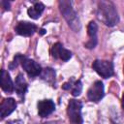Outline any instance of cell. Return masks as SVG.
<instances>
[{
  "label": "cell",
  "instance_id": "1",
  "mask_svg": "<svg viewBox=\"0 0 124 124\" xmlns=\"http://www.w3.org/2000/svg\"><path fill=\"white\" fill-rule=\"evenodd\" d=\"M96 16L107 26H114L119 21L116 8L110 1H100L98 3Z\"/></svg>",
  "mask_w": 124,
  "mask_h": 124
},
{
  "label": "cell",
  "instance_id": "2",
  "mask_svg": "<svg viewBox=\"0 0 124 124\" xmlns=\"http://www.w3.org/2000/svg\"><path fill=\"white\" fill-rule=\"evenodd\" d=\"M18 64H20L22 66L23 70L27 73V75L30 78H35L37 76H40L43 71L42 67L37 62H35L34 60H32L22 54H16L14 57V60L10 63L9 68L11 70H13L16 67H17Z\"/></svg>",
  "mask_w": 124,
  "mask_h": 124
},
{
  "label": "cell",
  "instance_id": "3",
  "mask_svg": "<svg viewBox=\"0 0 124 124\" xmlns=\"http://www.w3.org/2000/svg\"><path fill=\"white\" fill-rule=\"evenodd\" d=\"M59 9L61 14L63 15L64 18L68 22L69 26L76 32H78L80 30V22L78 19V16L74 10L72 6L71 1H66V0H61L58 2Z\"/></svg>",
  "mask_w": 124,
  "mask_h": 124
},
{
  "label": "cell",
  "instance_id": "4",
  "mask_svg": "<svg viewBox=\"0 0 124 124\" xmlns=\"http://www.w3.org/2000/svg\"><path fill=\"white\" fill-rule=\"evenodd\" d=\"M81 108H82V104L80 101H78L75 99L70 100L68 104V108H67V113H68L70 124H82L83 123V119L81 115Z\"/></svg>",
  "mask_w": 124,
  "mask_h": 124
},
{
  "label": "cell",
  "instance_id": "5",
  "mask_svg": "<svg viewBox=\"0 0 124 124\" xmlns=\"http://www.w3.org/2000/svg\"><path fill=\"white\" fill-rule=\"evenodd\" d=\"M92 68L99 76H101L104 78H108L111 77L114 73L113 64L110 61H107V60H99V59L95 60L92 63Z\"/></svg>",
  "mask_w": 124,
  "mask_h": 124
},
{
  "label": "cell",
  "instance_id": "6",
  "mask_svg": "<svg viewBox=\"0 0 124 124\" xmlns=\"http://www.w3.org/2000/svg\"><path fill=\"white\" fill-rule=\"evenodd\" d=\"M105 95V90H104V84L101 80H96L88 89L87 91V98L89 101L98 103L103 99Z\"/></svg>",
  "mask_w": 124,
  "mask_h": 124
},
{
  "label": "cell",
  "instance_id": "7",
  "mask_svg": "<svg viewBox=\"0 0 124 124\" xmlns=\"http://www.w3.org/2000/svg\"><path fill=\"white\" fill-rule=\"evenodd\" d=\"M52 57L55 59H60L62 61H68L72 57V52L68 49H66L61 43H55L50 49Z\"/></svg>",
  "mask_w": 124,
  "mask_h": 124
},
{
  "label": "cell",
  "instance_id": "8",
  "mask_svg": "<svg viewBox=\"0 0 124 124\" xmlns=\"http://www.w3.org/2000/svg\"><path fill=\"white\" fill-rule=\"evenodd\" d=\"M15 30L20 36L30 37L37 30V26L29 21H19L15 27Z\"/></svg>",
  "mask_w": 124,
  "mask_h": 124
},
{
  "label": "cell",
  "instance_id": "9",
  "mask_svg": "<svg viewBox=\"0 0 124 124\" xmlns=\"http://www.w3.org/2000/svg\"><path fill=\"white\" fill-rule=\"evenodd\" d=\"M38 114L41 117H46L51 114L55 109V105L52 100L46 99L38 102Z\"/></svg>",
  "mask_w": 124,
  "mask_h": 124
},
{
  "label": "cell",
  "instance_id": "10",
  "mask_svg": "<svg viewBox=\"0 0 124 124\" xmlns=\"http://www.w3.org/2000/svg\"><path fill=\"white\" fill-rule=\"evenodd\" d=\"M16 108V103L13 98H6L2 101L0 105V115L1 119H4L8 115H10Z\"/></svg>",
  "mask_w": 124,
  "mask_h": 124
},
{
  "label": "cell",
  "instance_id": "11",
  "mask_svg": "<svg viewBox=\"0 0 124 124\" xmlns=\"http://www.w3.org/2000/svg\"><path fill=\"white\" fill-rule=\"evenodd\" d=\"M97 31H98V26H97V23L95 21H90L88 26H87V34L89 36V41L87 43H85V47L87 48H94L97 45Z\"/></svg>",
  "mask_w": 124,
  "mask_h": 124
},
{
  "label": "cell",
  "instance_id": "12",
  "mask_svg": "<svg viewBox=\"0 0 124 124\" xmlns=\"http://www.w3.org/2000/svg\"><path fill=\"white\" fill-rule=\"evenodd\" d=\"M62 88L64 90H69L71 91V94L75 97L77 96H79L81 91H82V83L79 79L76 80L74 78H71L69 79V81L65 82L63 85H62Z\"/></svg>",
  "mask_w": 124,
  "mask_h": 124
},
{
  "label": "cell",
  "instance_id": "13",
  "mask_svg": "<svg viewBox=\"0 0 124 124\" xmlns=\"http://www.w3.org/2000/svg\"><path fill=\"white\" fill-rule=\"evenodd\" d=\"M27 88H28V85H27V82L25 81L23 75L18 74L17 77L16 78V81H15V91L20 99L24 98V95L27 91Z\"/></svg>",
  "mask_w": 124,
  "mask_h": 124
},
{
  "label": "cell",
  "instance_id": "14",
  "mask_svg": "<svg viewBox=\"0 0 124 124\" xmlns=\"http://www.w3.org/2000/svg\"><path fill=\"white\" fill-rule=\"evenodd\" d=\"M1 88L6 93H12L15 90V85L12 81V78L9 73L4 69L1 71Z\"/></svg>",
  "mask_w": 124,
  "mask_h": 124
},
{
  "label": "cell",
  "instance_id": "15",
  "mask_svg": "<svg viewBox=\"0 0 124 124\" xmlns=\"http://www.w3.org/2000/svg\"><path fill=\"white\" fill-rule=\"evenodd\" d=\"M45 10V5L41 2H35L32 7L27 10L28 16L33 19H38Z\"/></svg>",
  "mask_w": 124,
  "mask_h": 124
},
{
  "label": "cell",
  "instance_id": "16",
  "mask_svg": "<svg viewBox=\"0 0 124 124\" xmlns=\"http://www.w3.org/2000/svg\"><path fill=\"white\" fill-rule=\"evenodd\" d=\"M40 76H41L42 79H44L47 82H52L55 79V71L51 68H45V69H43Z\"/></svg>",
  "mask_w": 124,
  "mask_h": 124
},
{
  "label": "cell",
  "instance_id": "17",
  "mask_svg": "<svg viewBox=\"0 0 124 124\" xmlns=\"http://www.w3.org/2000/svg\"><path fill=\"white\" fill-rule=\"evenodd\" d=\"M112 122L113 124H124V117L121 115H115L112 117Z\"/></svg>",
  "mask_w": 124,
  "mask_h": 124
},
{
  "label": "cell",
  "instance_id": "18",
  "mask_svg": "<svg viewBox=\"0 0 124 124\" xmlns=\"http://www.w3.org/2000/svg\"><path fill=\"white\" fill-rule=\"evenodd\" d=\"M2 5L5 10H10V2L8 1H2Z\"/></svg>",
  "mask_w": 124,
  "mask_h": 124
},
{
  "label": "cell",
  "instance_id": "19",
  "mask_svg": "<svg viewBox=\"0 0 124 124\" xmlns=\"http://www.w3.org/2000/svg\"><path fill=\"white\" fill-rule=\"evenodd\" d=\"M45 33H46V30H45V29H41V30H40V34H41V35H44Z\"/></svg>",
  "mask_w": 124,
  "mask_h": 124
},
{
  "label": "cell",
  "instance_id": "20",
  "mask_svg": "<svg viewBox=\"0 0 124 124\" xmlns=\"http://www.w3.org/2000/svg\"><path fill=\"white\" fill-rule=\"evenodd\" d=\"M122 108L124 109V93H123V96H122Z\"/></svg>",
  "mask_w": 124,
  "mask_h": 124
}]
</instances>
